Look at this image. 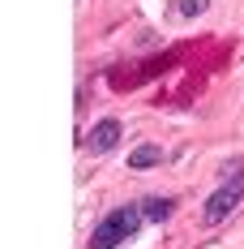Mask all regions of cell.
Segmentation results:
<instances>
[{
    "instance_id": "cell-2",
    "label": "cell",
    "mask_w": 244,
    "mask_h": 249,
    "mask_svg": "<svg viewBox=\"0 0 244 249\" xmlns=\"http://www.w3.org/2000/svg\"><path fill=\"white\" fill-rule=\"evenodd\" d=\"M240 202H244V163H227V168H223V180L210 189V198L201 206V224L219 228Z\"/></svg>"
},
{
    "instance_id": "cell-6",
    "label": "cell",
    "mask_w": 244,
    "mask_h": 249,
    "mask_svg": "<svg viewBox=\"0 0 244 249\" xmlns=\"http://www.w3.org/2000/svg\"><path fill=\"white\" fill-rule=\"evenodd\" d=\"M210 9V0H171L167 13H176V18H201Z\"/></svg>"
},
{
    "instance_id": "cell-5",
    "label": "cell",
    "mask_w": 244,
    "mask_h": 249,
    "mask_svg": "<svg viewBox=\"0 0 244 249\" xmlns=\"http://www.w3.org/2000/svg\"><path fill=\"white\" fill-rule=\"evenodd\" d=\"M142 215H146V224H171V215H176V202L171 198H142Z\"/></svg>"
},
{
    "instance_id": "cell-4",
    "label": "cell",
    "mask_w": 244,
    "mask_h": 249,
    "mask_svg": "<svg viewBox=\"0 0 244 249\" xmlns=\"http://www.w3.org/2000/svg\"><path fill=\"white\" fill-rule=\"evenodd\" d=\"M159 163H167V150L163 146H133V155H129V168L133 172H146V168H159Z\"/></svg>"
},
{
    "instance_id": "cell-3",
    "label": "cell",
    "mask_w": 244,
    "mask_h": 249,
    "mask_svg": "<svg viewBox=\"0 0 244 249\" xmlns=\"http://www.w3.org/2000/svg\"><path fill=\"white\" fill-rule=\"evenodd\" d=\"M120 138H124V129L116 116H103V121H95L90 129H86V138H81V146L90 150V155H112V150L120 146Z\"/></svg>"
},
{
    "instance_id": "cell-1",
    "label": "cell",
    "mask_w": 244,
    "mask_h": 249,
    "mask_svg": "<svg viewBox=\"0 0 244 249\" xmlns=\"http://www.w3.org/2000/svg\"><path fill=\"white\" fill-rule=\"evenodd\" d=\"M142 228H146V215H142L137 202H133V206H116V211H107V215L95 224L86 249H120V245H129Z\"/></svg>"
}]
</instances>
